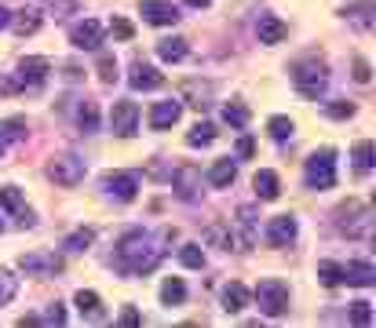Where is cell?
Returning <instances> with one entry per match:
<instances>
[{
	"instance_id": "obj_25",
	"label": "cell",
	"mask_w": 376,
	"mask_h": 328,
	"mask_svg": "<svg viewBox=\"0 0 376 328\" xmlns=\"http://www.w3.org/2000/svg\"><path fill=\"white\" fill-rule=\"evenodd\" d=\"M248 307V288L241 285V281H230L227 288H223V310L227 314H238V310H245Z\"/></svg>"
},
{
	"instance_id": "obj_13",
	"label": "cell",
	"mask_w": 376,
	"mask_h": 328,
	"mask_svg": "<svg viewBox=\"0 0 376 328\" xmlns=\"http://www.w3.org/2000/svg\"><path fill=\"white\" fill-rule=\"evenodd\" d=\"M19 267H22L26 274L48 277V274H59V270H62V259H59L55 252H29V255L19 259Z\"/></svg>"
},
{
	"instance_id": "obj_43",
	"label": "cell",
	"mask_w": 376,
	"mask_h": 328,
	"mask_svg": "<svg viewBox=\"0 0 376 328\" xmlns=\"http://www.w3.org/2000/svg\"><path fill=\"white\" fill-rule=\"evenodd\" d=\"M110 33H113L117 41H132V33H136V29H132L128 19H113V22H110Z\"/></svg>"
},
{
	"instance_id": "obj_24",
	"label": "cell",
	"mask_w": 376,
	"mask_h": 328,
	"mask_svg": "<svg viewBox=\"0 0 376 328\" xmlns=\"http://www.w3.org/2000/svg\"><path fill=\"white\" fill-rule=\"evenodd\" d=\"M238 226H241L238 245H241V248H253V245H256V208H253V205L238 208Z\"/></svg>"
},
{
	"instance_id": "obj_29",
	"label": "cell",
	"mask_w": 376,
	"mask_h": 328,
	"mask_svg": "<svg viewBox=\"0 0 376 328\" xmlns=\"http://www.w3.org/2000/svg\"><path fill=\"white\" fill-rule=\"evenodd\" d=\"M212 143H215V128L208 121H201L186 131V146H212Z\"/></svg>"
},
{
	"instance_id": "obj_36",
	"label": "cell",
	"mask_w": 376,
	"mask_h": 328,
	"mask_svg": "<svg viewBox=\"0 0 376 328\" xmlns=\"http://www.w3.org/2000/svg\"><path fill=\"white\" fill-rule=\"evenodd\" d=\"M19 292V277H11L8 270H0V307H8Z\"/></svg>"
},
{
	"instance_id": "obj_44",
	"label": "cell",
	"mask_w": 376,
	"mask_h": 328,
	"mask_svg": "<svg viewBox=\"0 0 376 328\" xmlns=\"http://www.w3.org/2000/svg\"><path fill=\"white\" fill-rule=\"evenodd\" d=\"M99 77H103V84H113V81H117V62H113L110 55L99 58Z\"/></svg>"
},
{
	"instance_id": "obj_50",
	"label": "cell",
	"mask_w": 376,
	"mask_h": 328,
	"mask_svg": "<svg viewBox=\"0 0 376 328\" xmlns=\"http://www.w3.org/2000/svg\"><path fill=\"white\" fill-rule=\"evenodd\" d=\"M190 8H208V0H186Z\"/></svg>"
},
{
	"instance_id": "obj_12",
	"label": "cell",
	"mask_w": 376,
	"mask_h": 328,
	"mask_svg": "<svg viewBox=\"0 0 376 328\" xmlns=\"http://www.w3.org/2000/svg\"><path fill=\"white\" fill-rule=\"evenodd\" d=\"M139 15H143L150 26H176V22H179V8L168 4V0H143V4H139Z\"/></svg>"
},
{
	"instance_id": "obj_18",
	"label": "cell",
	"mask_w": 376,
	"mask_h": 328,
	"mask_svg": "<svg viewBox=\"0 0 376 328\" xmlns=\"http://www.w3.org/2000/svg\"><path fill=\"white\" fill-rule=\"evenodd\" d=\"M343 281L355 285V288H372L376 285V267L372 262H362V259H351L347 267H343Z\"/></svg>"
},
{
	"instance_id": "obj_8",
	"label": "cell",
	"mask_w": 376,
	"mask_h": 328,
	"mask_svg": "<svg viewBox=\"0 0 376 328\" xmlns=\"http://www.w3.org/2000/svg\"><path fill=\"white\" fill-rule=\"evenodd\" d=\"M172 190H176V197H183V201H194L198 190H201V168H194V164H179V168L172 172Z\"/></svg>"
},
{
	"instance_id": "obj_33",
	"label": "cell",
	"mask_w": 376,
	"mask_h": 328,
	"mask_svg": "<svg viewBox=\"0 0 376 328\" xmlns=\"http://www.w3.org/2000/svg\"><path fill=\"white\" fill-rule=\"evenodd\" d=\"M351 157H355V168H358V172H369V168H372L376 150H372L369 139H362V143H355V153H351Z\"/></svg>"
},
{
	"instance_id": "obj_45",
	"label": "cell",
	"mask_w": 376,
	"mask_h": 328,
	"mask_svg": "<svg viewBox=\"0 0 376 328\" xmlns=\"http://www.w3.org/2000/svg\"><path fill=\"white\" fill-rule=\"evenodd\" d=\"M44 324H66V310H62V303H51V307H48Z\"/></svg>"
},
{
	"instance_id": "obj_7",
	"label": "cell",
	"mask_w": 376,
	"mask_h": 328,
	"mask_svg": "<svg viewBox=\"0 0 376 328\" xmlns=\"http://www.w3.org/2000/svg\"><path fill=\"white\" fill-rule=\"evenodd\" d=\"M110 128H113V135H121V139H132L136 131H139V106L136 103H113V110H110Z\"/></svg>"
},
{
	"instance_id": "obj_17",
	"label": "cell",
	"mask_w": 376,
	"mask_h": 328,
	"mask_svg": "<svg viewBox=\"0 0 376 328\" xmlns=\"http://www.w3.org/2000/svg\"><path fill=\"white\" fill-rule=\"evenodd\" d=\"M256 37H260V44H281L289 37V26L281 22L278 15H260V22H256Z\"/></svg>"
},
{
	"instance_id": "obj_42",
	"label": "cell",
	"mask_w": 376,
	"mask_h": 328,
	"mask_svg": "<svg viewBox=\"0 0 376 328\" xmlns=\"http://www.w3.org/2000/svg\"><path fill=\"white\" fill-rule=\"evenodd\" d=\"M325 110H329V117H332V121H347V117H355V106H351V103H343V98L329 103Z\"/></svg>"
},
{
	"instance_id": "obj_39",
	"label": "cell",
	"mask_w": 376,
	"mask_h": 328,
	"mask_svg": "<svg viewBox=\"0 0 376 328\" xmlns=\"http://www.w3.org/2000/svg\"><path fill=\"white\" fill-rule=\"evenodd\" d=\"M223 121L234 124V128H245V124H248V110H245L241 103H230V106L223 110Z\"/></svg>"
},
{
	"instance_id": "obj_11",
	"label": "cell",
	"mask_w": 376,
	"mask_h": 328,
	"mask_svg": "<svg viewBox=\"0 0 376 328\" xmlns=\"http://www.w3.org/2000/svg\"><path fill=\"white\" fill-rule=\"evenodd\" d=\"M103 190L113 193L117 201H136V193H139V179L132 172H106L103 175Z\"/></svg>"
},
{
	"instance_id": "obj_19",
	"label": "cell",
	"mask_w": 376,
	"mask_h": 328,
	"mask_svg": "<svg viewBox=\"0 0 376 328\" xmlns=\"http://www.w3.org/2000/svg\"><path fill=\"white\" fill-rule=\"evenodd\" d=\"M201 237H205V245H208V248H223V252L238 248V237H234L230 222H208Z\"/></svg>"
},
{
	"instance_id": "obj_6",
	"label": "cell",
	"mask_w": 376,
	"mask_h": 328,
	"mask_svg": "<svg viewBox=\"0 0 376 328\" xmlns=\"http://www.w3.org/2000/svg\"><path fill=\"white\" fill-rule=\"evenodd\" d=\"M84 172H88V164H84L81 157H73V153L51 157V164H48V179L59 183V186H77V183H84Z\"/></svg>"
},
{
	"instance_id": "obj_5",
	"label": "cell",
	"mask_w": 376,
	"mask_h": 328,
	"mask_svg": "<svg viewBox=\"0 0 376 328\" xmlns=\"http://www.w3.org/2000/svg\"><path fill=\"white\" fill-rule=\"evenodd\" d=\"M336 183V150H318L307 160V186L310 190H329Z\"/></svg>"
},
{
	"instance_id": "obj_27",
	"label": "cell",
	"mask_w": 376,
	"mask_h": 328,
	"mask_svg": "<svg viewBox=\"0 0 376 328\" xmlns=\"http://www.w3.org/2000/svg\"><path fill=\"white\" fill-rule=\"evenodd\" d=\"M77 124H81L84 135H96V131H99V106H96V103H81Z\"/></svg>"
},
{
	"instance_id": "obj_31",
	"label": "cell",
	"mask_w": 376,
	"mask_h": 328,
	"mask_svg": "<svg viewBox=\"0 0 376 328\" xmlns=\"http://www.w3.org/2000/svg\"><path fill=\"white\" fill-rule=\"evenodd\" d=\"M91 241H96V230H91V226H81V230H73V234L66 237V245H62V248H66V252H84Z\"/></svg>"
},
{
	"instance_id": "obj_3",
	"label": "cell",
	"mask_w": 376,
	"mask_h": 328,
	"mask_svg": "<svg viewBox=\"0 0 376 328\" xmlns=\"http://www.w3.org/2000/svg\"><path fill=\"white\" fill-rule=\"evenodd\" d=\"M336 230L347 237H369L372 234V212L362 201H347L336 208Z\"/></svg>"
},
{
	"instance_id": "obj_35",
	"label": "cell",
	"mask_w": 376,
	"mask_h": 328,
	"mask_svg": "<svg viewBox=\"0 0 376 328\" xmlns=\"http://www.w3.org/2000/svg\"><path fill=\"white\" fill-rule=\"evenodd\" d=\"M267 131H270L274 139H289L293 131H296V124H293V117H270L267 121Z\"/></svg>"
},
{
	"instance_id": "obj_9",
	"label": "cell",
	"mask_w": 376,
	"mask_h": 328,
	"mask_svg": "<svg viewBox=\"0 0 376 328\" xmlns=\"http://www.w3.org/2000/svg\"><path fill=\"white\" fill-rule=\"evenodd\" d=\"M70 44L81 48V51H96V48L103 44V22H96V19L77 22V26L70 29Z\"/></svg>"
},
{
	"instance_id": "obj_10",
	"label": "cell",
	"mask_w": 376,
	"mask_h": 328,
	"mask_svg": "<svg viewBox=\"0 0 376 328\" xmlns=\"http://www.w3.org/2000/svg\"><path fill=\"white\" fill-rule=\"evenodd\" d=\"M48 73H51V62L41 55H29L19 62V88H37L48 81Z\"/></svg>"
},
{
	"instance_id": "obj_2",
	"label": "cell",
	"mask_w": 376,
	"mask_h": 328,
	"mask_svg": "<svg viewBox=\"0 0 376 328\" xmlns=\"http://www.w3.org/2000/svg\"><path fill=\"white\" fill-rule=\"evenodd\" d=\"M293 84H296V91H300L303 98H322V91H325V84H329V66H325V58H318V55L300 58V62L293 66Z\"/></svg>"
},
{
	"instance_id": "obj_48",
	"label": "cell",
	"mask_w": 376,
	"mask_h": 328,
	"mask_svg": "<svg viewBox=\"0 0 376 328\" xmlns=\"http://www.w3.org/2000/svg\"><path fill=\"white\" fill-rule=\"evenodd\" d=\"M253 153H256V143L248 139V135H241V139H238V157H245V160H248Z\"/></svg>"
},
{
	"instance_id": "obj_14",
	"label": "cell",
	"mask_w": 376,
	"mask_h": 328,
	"mask_svg": "<svg viewBox=\"0 0 376 328\" xmlns=\"http://www.w3.org/2000/svg\"><path fill=\"white\" fill-rule=\"evenodd\" d=\"M296 219L293 215H274L270 222H267V241L274 245V248H285V245H293L296 241Z\"/></svg>"
},
{
	"instance_id": "obj_38",
	"label": "cell",
	"mask_w": 376,
	"mask_h": 328,
	"mask_svg": "<svg viewBox=\"0 0 376 328\" xmlns=\"http://www.w3.org/2000/svg\"><path fill=\"white\" fill-rule=\"evenodd\" d=\"M183 91L194 98L190 106H198V110H205V106H208V95H212V88H208V84H186Z\"/></svg>"
},
{
	"instance_id": "obj_22",
	"label": "cell",
	"mask_w": 376,
	"mask_h": 328,
	"mask_svg": "<svg viewBox=\"0 0 376 328\" xmlns=\"http://www.w3.org/2000/svg\"><path fill=\"white\" fill-rule=\"evenodd\" d=\"M253 186H256V197L260 201H278V193H281V179L270 172V168H260L253 175Z\"/></svg>"
},
{
	"instance_id": "obj_46",
	"label": "cell",
	"mask_w": 376,
	"mask_h": 328,
	"mask_svg": "<svg viewBox=\"0 0 376 328\" xmlns=\"http://www.w3.org/2000/svg\"><path fill=\"white\" fill-rule=\"evenodd\" d=\"M369 77H372V73H369V62H365V58H355V81H358V84H369Z\"/></svg>"
},
{
	"instance_id": "obj_30",
	"label": "cell",
	"mask_w": 376,
	"mask_h": 328,
	"mask_svg": "<svg viewBox=\"0 0 376 328\" xmlns=\"http://www.w3.org/2000/svg\"><path fill=\"white\" fill-rule=\"evenodd\" d=\"M318 281H322L325 288L343 285V267H340V262H332V259H322V262H318Z\"/></svg>"
},
{
	"instance_id": "obj_20",
	"label": "cell",
	"mask_w": 376,
	"mask_h": 328,
	"mask_svg": "<svg viewBox=\"0 0 376 328\" xmlns=\"http://www.w3.org/2000/svg\"><path fill=\"white\" fill-rule=\"evenodd\" d=\"M41 22H44V15H41L37 8H22V11H15V15H11V22H8V26L19 33V37H34V33L41 29Z\"/></svg>"
},
{
	"instance_id": "obj_32",
	"label": "cell",
	"mask_w": 376,
	"mask_h": 328,
	"mask_svg": "<svg viewBox=\"0 0 376 328\" xmlns=\"http://www.w3.org/2000/svg\"><path fill=\"white\" fill-rule=\"evenodd\" d=\"M0 208H4V212H15V215H26L22 193H19L15 186H4V190H0Z\"/></svg>"
},
{
	"instance_id": "obj_26",
	"label": "cell",
	"mask_w": 376,
	"mask_h": 328,
	"mask_svg": "<svg viewBox=\"0 0 376 328\" xmlns=\"http://www.w3.org/2000/svg\"><path fill=\"white\" fill-rule=\"evenodd\" d=\"M183 299H186L183 277H165V285H161V303H165V307H179Z\"/></svg>"
},
{
	"instance_id": "obj_34",
	"label": "cell",
	"mask_w": 376,
	"mask_h": 328,
	"mask_svg": "<svg viewBox=\"0 0 376 328\" xmlns=\"http://www.w3.org/2000/svg\"><path fill=\"white\" fill-rule=\"evenodd\" d=\"M179 262H183V267H190V270H201V267H205L201 245H183V248H179Z\"/></svg>"
},
{
	"instance_id": "obj_23",
	"label": "cell",
	"mask_w": 376,
	"mask_h": 328,
	"mask_svg": "<svg viewBox=\"0 0 376 328\" xmlns=\"http://www.w3.org/2000/svg\"><path fill=\"white\" fill-rule=\"evenodd\" d=\"M238 179V164L230 160V157H223V160H215L212 168H208V183L215 186V190H227L230 183Z\"/></svg>"
},
{
	"instance_id": "obj_4",
	"label": "cell",
	"mask_w": 376,
	"mask_h": 328,
	"mask_svg": "<svg viewBox=\"0 0 376 328\" xmlns=\"http://www.w3.org/2000/svg\"><path fill=\"white\" fill-rule=\"evenodd\" d=\"M256 303H260V314L267 317H281L289 310V285L278 281V277H267L256 285Z\"/></svg>"
},
{
	"instance_id": "obj_40",
	"label": "cell",
	"mask_w": 376,
	"mask_h": 328,
	"mask_svg": "<svg viewBox=\"0 0 376 328\" xmlns=\"http://www.w3.org/2000/svg\"><path fill=\"white\" fill-rule=\"evenodd\" d=\"M26 135V121H4V124H0V139H22Z\"/></svg>"
},
{
	"instance_id": "obj_41",
	"label": "cell",
	"mask_w": 376,
	"mask_h": 328,
	"mask_svg": "<svg viewBox=\"0 0 376 328\" xmlns=\"http://www.w3.org/2000/svg\"><path fill=\"white\" fill-rule=\"evenodd\" d=\"M351 321H355V324H372V307H369L365 299L351 303Z\"/></svg>"
},
{
	"instance_id": "obj_28",
	"label": "cell",
	"mask_w": 376,
	"mask_h": 328,
	"mask_svg": "<svg viewBox=\"0 0 376 328\" xmlns=\"http://www.w3.org/2000/svg\"><path fill=\"white\" fill-rule=\"evenodd\" d=\"M186 51H190V48H186V41H183V37H168V41H161V44H158V55H161L165 62H183V58H186Z\"/></svg>"
},
{
	"instance_id": "obj_21",
	"label": "cell",
	"mask_w": 376,
	"mask_h": 328,
	"mask_svg": "<svg viewBox=\"0 0 376 328\" xmlns=\"http://www.w3.org/2000/svg\"><path fill=\"white\" fill-rule=\"evenodd\" d=\"M73 303H77V310H81V317H84V321H103V317H106L103 299H99L96 292H88V288H81V292L73 295Z\"/></svg>"
},
{
	"instance_id": "obj_1",
	"label": "cell",
	"mask_w": 376,
	"mask_h": 328,
	"mask_svg": "<svg viewBox=\"0 0 376 328\" xmlns=\"http://www.w3.org/2000/svg\"><path fill=\"white\" fill-rule=\"evenodd\" d=\"M161 255H165V248H158V241L146 230H132L117 245V267L124 274H150L161 262Z\"/></svg>"
},
{
	"instance_id": "obj_52",
	"label": "cell",
	"mask_w": 376,
	"mask_h": 328,
	"mask_svg": "<svg viewBox=\"0 0 376 328\" xmlns=\"http://www.w3.org/2000/svg\"><path fill=\"white\" fill-rule=\"evenodd\" d=\"M0 230H4V226H0Z\"/></svg>"
},
{
	"instance_id": "obj_47",
	"label": "cell",
	"mask_w": 376,
	"mask_h": 328,
	"mask_svg": "<svg viewBox=\"0 0 376 328\" xmlns=\"http://www.w3.org/2000/svg\"><path fill=\"white\" fill-rule=\"evenodd\" d=\"M121 324H124V328H136V324H139V310H136V307H124V310H121Z\"/></svg>"
},
{
	"instance_id": "obj_49",
	"label": "cell",
	"mask_w": 376,
	"mask_h": 328,
	"mask_svg": "<svg viewBox=\"0 0 376 328\" xmlns=\"http://www.w3.org/2000/svg\"><path fill=\"white\" fill-rule=\"evenodd\" d=\"M8 22H11V11H8V8H0V29H8Z\"/></svg>"
},
{
	"instance_id": "obj_51",
	"label": "cell",
	"mask_w": 376,
	"mask_h": 328,
	"mask_svg": "<svg viewBox=\"0 0 376 328\" xmlns=\"http://www.w3.org/2000/svg\"><path fill=\"white\" fill-rule=\"evenodd\" d=\"M0 157H4V139H0Z\"/></svg>"
},
{
	"instance_id": "obj_16",
	"label": "cell",
	"mask_w": 376,
	"mask_h": 328,
	"mask_svg": "<svg viewBox=\"0 0 376 328\" xmlns=\"http://www.w3.org/2000/svg\"><path fill=\"white\" fill-rule=\"evenodd\" d=\"M128 84H132L136 91H153V88H161V84H165V77H161L158 70H153L150 62H132Z\"/></svg>"
},
{
	"instance_id": "obj_15",
	"label": "cell",
	"mask_w": 376,
	"mask_h": 328,
	"mask_svg": "<svg viewBox=\"0 0 376 328\" xmlns=\"http://www.w3.org/2000/svg\"><path fill=\"white\" fill-rule=\"evenodd\" d=\"M179 117H183V103H176V98L150 106V128L153 131H168L172 124H179Z\"/></svg>"
},
{
	"instance_id": "obj_37",
	"label": "cell",
	"mask_w": 376,
	"mask_h": 328,
	"mask_svg": "<svg viewBox=\"0 0 376 328\" xmlns=\"http://www.w3.org/2000/svg\"><path fill=\"white\" fill-rule=\"evenodd\" d=\"M44 8H48V15H55V19H66V15L77 11V0H44Z\"/></svg>"
}]
</instances>
